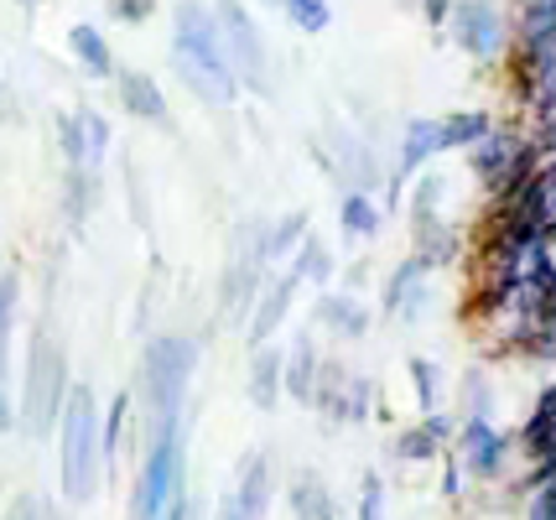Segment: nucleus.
<instances>
[{
	"mask_svg": "<svg viewBox=\"0 0 556 520\" xmlns=\"http://www.w3.org/2000/svg\"><path fill=\"white\" fill-rule=\"evenodd\" d=\"M203 365V339L198 333H151L136 359V432L156 437L172 427H188V396L193 375Z\"/></svg>",
	"mask_w": 556,
	"mask_h": 520,
	"instance_id": "f257e3e1",
	"label": "nucleus"
},
{
	"mask_svg": "<svg viewBox=\"0 0 556 520\" xmlns=\"http://www.w3.org/2000/svg\"><path fill=\"white\" fill-rule=\"evenodd\" d=\"M172 74L208 110H229L240 100V78L229 68V52L218 37L214 0H177L172 5Z\"/></svg>",
	"mask_w": 556,
	"mask_h": 520,
	"instance_id": "f03ea898",
	"label": "nucleus"
},
{
	"mask_svg": "<svg viewBox=\"0 0 556 520\" xmlns=\"http://www.w3.org/2000/svg\"><path fill=\"white\" fill-rule=\"evenodd\" d=\"M58 495L68 510H84L99 499V484H104V443H99V391L89 380H73L68 401L58 411Z\"/></svg>",
	"mask_w": 556,
	"mask_h": 520,
	"instance_id": "7ed1b4c3",
	"label": "nucleus"
},
{
	"mask_svg": "<svg viewBox=\"0 0 556 520\" xmlns=\"http://www.w3.org/2000/svg\"><path fill=\"white\" fill-rule=\"evenodd\" d=\"M73 370H68V348L52 333V322H31L26 333V354H22V375H16V432L42 443L58 427V411L68 401Z\"/></svg>",
	"mask_w": 556,
	"mask_h": 520,
	"instance_id": "20e7f679",
	"label": "nucleus"
},
{
	"mask_svg": "<svg viewBox=\"0 0 556 520\" xmlns=\"http://www.w3.org/2000/svg\"><path fill=\"white\" fill-rule=\"evenodd\" d=\"M182 495H188V427L141 437L130 479V520H162Z\"/></svg>",
	"mask_w": 556,
	"mask_h": 520,
	"instance_id": "39448f33",
	"label": "nucleus"
},
{
	"mask_svg": "<svg viewBox=\"0 0 556 520\" xmlns=\"http://www.w3.org/2000/svg\"><path fill=\"white\" fill-rule=\"evenodd\" d=\"M463 162H468V177L479 182L484 203H494V199H505L509 188H520V182L541 167V147H535L531 130H515V125L494 121L473 147L463 151Z\"/></svg>",
	"mask_w": 556,
	"mask_h": 520,
	"instance_id": "423d86ee",
	"label": "nucleus"
},
{
	"mask_svg": "<svg viewBox=\"0 0 556 520\" xmlns=\"http://www.w3.org/2000/svg\"><path fill=\"white\" fill-rule=\"evenodd\" d=\"M270 271L266 255V219H240L235 234H229V250H224V276H218V307L229 318H244L250 302L261 292V281Z\"/></svg>",
	"mask_w": 556,
	"mask_h": 520,
	"instance_id": "0eeeda50",
	"label": "nucleus"
},
{
	"mask_svg": "<svg viewBox=\"0 0 556 520\" xmlns=\"http://www.w3.org/2000/svg\"><path fill=\"white\" fill-rule=\"evenodd\" d=\"M442 31H447V42H453L468 63L494 68V63H505L515 22H509V11L500 5V0H453V11H447Z\"/></svg>",
	"mask_w": 556,
	"mask_h": 520,
	"instance_id": "6e6552de",
	"label": "nucleus"
},
{
	"mask_svg": "<svg viewBox=\"0 0 556 520\" xmlns=\"http://www.w3.org/2000/svg\"><path fill=\"white\" fill-rule=\"evenodd\" d=\"M214 16H218V37H224V52H229V68L240 78V89L270 94V48L261 22H255V11H250V0H214Z\"/></svg>",
	"mask_w": 556,
	"mask_h": 520,
	"instance_id": "1a4fd4ad",
	"label": "nucleus"
},
{
	"mask_svg": "<svg viewBox=\"0 0 556 520\" xmlns=\"http://www.w3.org/2000/svg\"><path fill=\"white\" fill-rule=\"evenodd\" d=\"M453 458L463 464V473L473 484H500L509 469H515V432L500 427L494 417H458V437L447 447Z\"/></svg>",
	"mask_w": 556,
	"mask_h": 520,
	"instance_id": "9d476101",
	"label": "nucleus"
},
{
	"mask_svg": "<svg viewBox=\"0 0 556 520\" xmlns=\"http://www.w3.org/2000/svg\"><path fill=\"white\" fill-rule=\"evenodd\" d=\"M276 495H281V479H276L270 453H244L224 499L208 510V520H266Z\"/></svg>",
	"mask_w": 556,
	"mask_h": 520,
	"instance_id": "9b49d317",
	"label": "nucleus"
},
{
	"mask_svg": "<svg viewBox=\"0 0 556 520\" xmlns=\"http://www.w3.org/2000/svg\"><path fill=\"white\" fill-rule=\"evenodd\" d=\"M458 437V411L437 406V411H421L416 421H406L395 437H390V464L395 469H432L437 458L453 447Z\"/></svg>",
	"mask_w": 556,
	"mask_h": 520,
	"instance_id": "f8f14e48",
	"label": "nucleus"
},
{
	"mask_svg": "<svg viewBox=\"0 0 556 520\" xmlns=\"http://www.w3.org/2000/svg\"><path fill=\"white\" fill-rule=\"evenodd\" d=\"M432 266L421 261V255H406V261H395L380 281V313L390 322H421L432 313Z\"/></svg>",
	"mask_w": 556,
	"mask_h": 520,
	"instance_id": "ddd939ff",
	"label": "nucleus"
},
{
	"mask_svg": "<svg viewBox=\"0 0 556 520\" xmlns=\"http://www.w3.org/2000/svg\"><path fill=\"white\" fill-rule=\"evenodd\" d=\"M437 156H442V125H437V115H412V121L401 125V141H395V162H390L380 199L395 203L401 193H406V182H412L421 167H432Z\"/></svg>",
	"mask_w": 556,
	"mask_h": 520,
	"instance_id": "4468645a",
	"label": "nucleus"
},
{
	"mask_svg": "<svg viewBox=\"0 0 556 520\" xmlns=\"http://www.w3.org/2000/svg\"><path fill=\"white\" fill-rule=\"evenodd\" d=\"M296 297H302V281L281 266L276 276H266L261 281V292H255V302H250V313L240 318L244 328V348H255V344H270L276 333H287V322H291V307H296Z\"/></svg>",
	"mask_w": 556,
	"mask_h": 520,
	"instance_id": "2eb2a0df",
	"label": "nucleus"
},
{
	"mask_svg": "<svg viewBox=\"0 0 556 520\" xmlns=\"http://www.w3.org/2000/svg\"><path fill=\"white\" fill-rule=\"evenodd\" d=\"M313 322H317V333H328L333 344H359V339H369V328H375V307L359 292H349V287H328L313 302Z\"/></svg>",
	"mask_w": 556,
	"mask_h": 520,
	"instance_id": "dca6fc26",
	"label": "nucleus"
},
{
	"mask_svg": "<svg viewBox=\"0 0 556 520\" xmlns=\"http://www.w3.org/2000/svg\"><path fill=\"white\" fill-rule=\"evenodd\" d=\"M110 89H115V104L125 110V121L136 125H172V104H167V84L156 74H146V68H115L110 78Z\"/></svg>",
	"mask_w": 556,
	"mask_h": 520,
	"instance_id": "f3484780",
	"label": "nucleus"
},
{
	"mask_svg": "<svg viewBox=\"0 0 556 520\" xmlns=\"http://www.w3.org/2000/svg\"><path fill=\"white\" fill-rule=\"evenodd\" d=\"M328 156H323V167L339 177L343 188H386V167H380V156H375V147L364 141V136H349L343 125H333L328 130Z\"/></svg>",
	"mask_w": 556,
	"mask_h": 520,
	"instance_id": "a211bd4d",
	"label": "nucleus"
},
{
	"mask_svg": "<svg viewBox=\"0 0 556 520\" xmlns=\"http://www.w3.org/2000/svg\"><path fill=\"white\" fill-rule=\"evenodd\" d=\"M412 255H421L432 271H453L463 255H468V234L453 214H437V219H412Z\"/></svg>",
	"mask_w": 556,
	"mask_h": 520,
	"instance_id": "6ab92c4d",
	"label": "nucleus"
},
{
	"mask_svg": "<svg viewBox=\"0 0 556 520\" xmlns=\"http://www.w3.org/2000/svg\"><path fill=\"white\" fill-rule=\"evenodd\" d=\"M317 370H323V339L317 328L291 333V344H281V375H287V401L313 411V391H317Z\"/></svg>",
	"mask_w": 556,
	"mask_h": 520,
	"instance_id": "aec40b11",
	"label": "nucleus"
},
{
	"mask_svg": "<svg viewBox=\"0 0 556 520\" xmlns=\"http://www.w3.org/2000/svg\"><path fill=\"white\" fill-rule=\"evenodd\" d=\"M281 499H287L291 520H349V516H343V499L333 495V484H328V479H323L317 469L287 473Z\"/></svg>",
	"mask_w": 556,
	"mask_h": 520,
	"instance_id": "412c9836",
	"label": "nucleus"
},
{
	"mask_svg": "<svg viewBox=\"0 0 556 520\" xmlns=\"http://www.w3.org/2000/svg\"><path fill=\"white\" fill-rule=\"evenodd\" d=\"M375 411H380V380L369 370H349L317 417L333 421V427H364V421H375Z\"/></svg>",
	"mask_w": 556,
	"mask_h": 520,
	"instance_id": "4be33fe9",
	"label": "nucleus"
},
{
	"mask_svg": "<svg viewBox=\"0 0 556 520\" xmlns=\"http://www.w3.org/2000/svg\"><path fill=\"white\" fill-rule=\"evenodd\" d=\"M386 199L375 188H343L339 199V234L349 245H375L386 234Z\"/></svg>",
	"mask_w": 556,
	"mask_h": 520,
	"instance_id": "5701e85b",
	"label": "nucleus"
},
{
	"mask_svg": "<svg viewBox=\"0 0 556 520\" xmlns=\"http://www.w3.org/2000/svg\"><path fill=\"white\" fill-rule=\"evenodd\" d=\"M244 396L255 411H276L287 401V375H281V344H255L250 348V365H244Z\"/></svg>",
	"mask_w": 556,
	"mask_h": 520,
	"instance_id": "b1692460",
	"label": "nucleus"
},
{
	"mask_svg": "<svg viewBox=\"0 0 556 520\" xmlns=\"http://www.w3.org/2000/svg\"><path fill=\"white\" fill-rule=\"evenodd\" d=\"M68 58H73V68H78L84 78H94V84H110L115 68H121V58H115V48H110L104 26H94V22H73L68 26Z\"/></svg>",
	"mask_w": 556,
	"mask_h": 520,
	"instance_id": "393cba45",
	"label": "nucleus"
},
{
	"mask_svg": "<svg viewBox=\"0 0 556 520\" xmlns=\"http://www.w3.org/2000/svg\"><path fill=\"white\" fill-rule=\"evenodd\" d=\"M287 271L296 276L307 292H328V287L339 281V250L328 245L323 234H307V240L287 255Z\"/></svg>",
	"mask_w": 556,
	"mask_h": 520,
	"instance_id": "a878e982",
	"label": "nucleus"
},
{
	"mask_svg": "<svg viewBox=\"0 0 556 520\" xmlns=\"http://www.w3.org/2000/svg\"><path fill=\"white\" fill-rule=\"evenodd\" d=\"M130 432H136V391L125 385L115 396L99 406V443H104V469H115V458H121V447L130 443Z\"/></svg>",
	"mask_w": 556,
	"mask_h": 520,
	"instance_id": "bb28decb",
	"label": "nucleus"
},
{
	"mask_svg": "<svg viewBox=\"0 0 556 520\" xmlns=\"http://www.w3.org/2000/svg\"><path fill=\"white\" fill-rule=\"evenodd\" d=\"M406 219H437V214H447V199H453V177L447 173H432V167H421V173L406 182Z\"/></svg>",
	"mask_w": 556,
	"mask_h": 520,
	"instance_id": "cd10ccee",
	"label": "nucleus"
},
{
	"mask_svg": "<svg viewBox=\"0 0 556 520\" xmlns=\"http://www.w3.org/2000/svg\"><path fill=\"white\" fill-rule=\"evenodd\" d=\"M552 432H556V380H552V385H541V396H535V406H531V417L520 421V432H515L520 458L531 464L535 453L552 443Z\"/></svg>",
	"mask_w": 556,
	"mask_h": 520,
	"instance_id": "c85d7f7f",
	"label": "nucleus"
},
{
	"mask_svg": "<svg viewBox=\"0 0 556 520\" xmlns=\"http://www.w3.org/2000/svg\"><path fill=\"white\" fill-rule=\"evenodd\" d=\"M437 125H442V156H463L494 125V115L489 110H447V115H437Z\"/></svg>",
	"mask_w": 556,
	"mask_h": 520,
	"instance_id": "c756f323",
	"label": "nucleus"
},
{
	"mask_svg": "<svg viewBox=\"0 0 556 520\" xmlns=\"http://www.w3.org/2000/svg\"><path fill=\"white\" fill-rule=\"evenodd\" d=\"M94 208H99V173L68 167V173H63V219H68L73 229H84Z\"/></svg>",
	"mask_w": 556,
	"mask_h": 520,
	"instance_id": "7c9ffc66",
	"label": "nucleus"
},
{
	"mask_svg": "<svg viewBox=\"0 0 556 520\" xmlns=\"http://www.w3.org/2000/svg\"><path fill=\"white\" fill-rule=\"evenodd\" d=\"M313 234V214L307 208H291V214H281V219H266V255L270 266H287V255L302 240Z\"/></svg>",
	"mask_w": 556,
	"mask_h": 520,
	"instance_id": "2f4dec72",
	"label": "nucleus"
},
{
	"mask_svg": "<svg viewBox=\"0 0 556 520\" xmlns=\"http://www.w3.org/2000/svg\"><path fill=\"white\" fill-rule=\"evenodd\" d=\"M406 385H412L416 411H437L442 396H447V375H442V365L427 359V354H412V359H406Z\"/></svg>",
	"mask_w": 556,
	"mask_h": 520,
	"instance_id": "473e14b6",
	"label": "nucleus"
},
{
	"mask_svg": "<svg viewBox=\"0 0 556 520\" xmlns=\"http://www.w3.org/2000/svg\"><path fill=\"white\" fill-rule=\"evenodd\" d=\"M0 520H68V505H63V495H48V490H16L5 499Z\"/></svg>",
	"mask_w": 556,
	"mask_h": 520,
	"instance_id": "72a5a7b5",
	"label": "nucleus"
},
{
	"mask_svg": "<svg viewBox=\"0 0 556 520\" xmlns=\"http://www.w3.org/2000/svg\"><path fill=\"white\" fill-rule=\"evenodd\" d=\"M276 11L287 16L291 31L302 37H323L333 26V0H276Z\"/></svg>",
	"mask_w": 556,
	"mask_h": 520,
	"instance_id": "f704fd0d",
	"label": "nucleus"
},
{
	"mask_svg": "<svg viewBox=\"0 0 556 520\" xmlns=\"http://www.w3.org/2000/svg\"><path fill=\"white\" fill-rule=\"evenodd\" d=\"M494 380H489V370H463L458 375V417H494Z\"/></svg>",
	"mask_w": 556,
	"mask_h": 520,
	"instance_id": "c9c22d12",
	"label": "nucleus"
},
{
	"mask_svg": "<svg viewBox=\"0 0 556 520\" xmlns=\"http://www.w3.org/2000/svg\"><path fill=\"white\" fill-rule=\"evenodd\" d=\"M78 125H84V151H89V167H104V156H110V147H115V125H110V115L104 110H94V104H78Z\"/></svg>",
	"mask_w": 556,
	"mask_h": 520,
	"instance_id": "e433bc0d",
	"label": "nucleus"
},
{
	"mask_svg": "<svg viewBox=\"0 0 556 520\" xmlns=\"http://www.w3.org/2000/svg\"><path fill=\"white\" fill-rule=\"evenodd\" d=\"M390 516V484L386 473L364 469L359 473V495H354V520H386Z\"/></svg>",
	"mask_w": 556,
	"mask_h": 520,
	"instance_id": "4c0bfd02",
	"label": "nucleus"
},
{
	"mask_svg": "<svg viewBox=\"0 0 556 520\" xmlns=\"http://www.w3.org/2000/svg\"><path fill=\"white\" fill-rule=\"evenodd\" d=\"M52 136H58V151H63V167H89V151H84V125H78V110H58L52 121ZM94 173V167H89Z\"/></svg>",
	"mask_w": 556,
	"mask_h": 520,
	"instance_id": "58836bf2",
	"label": "nucleus"
},
{
	"mask_svg": "<svg viewBox=\"0 0 556 520\" xmlns=\"http://www.w3.org/2000/svg\"><path fill=\"white\" fill-rule=\"evenodd\" d=\"M468 484H473V479L463 473L458 458H453V453H442V458H437V495L447 499V505H458V499L468 495Z\"/></svg>",
	"mask_w": 556,
	"mask_h": 520,
	"instance_id": "ea45409f",
	"label": "nucleus"
},
{
	"mask_svg": "<svg viewBox=\"0 0 556 520\" xmlns=\"http://www.w3.org/2000/svg\"><path fill=\"white\" fill-rule=\"evenodd\" d=\"M162 11V0H104V16L115 26H146Z\"/></svg>",
	"mask_w": 556,
	"mask_h": 520,
	"instance_id": "a19ab883",
	"label": "nucleus"
},
{
	"mask_svg": "<svg viewBox=\"0 0 556 520\" xmlns=\"http://www.w3.org/2000/svg\"><path fill=\"white\" fill-rule=\"evenodd\" d=\"M333 287H349V292H364L369 287V261H354L349 271H339V281Z\"/></svg>",
	"mask_w": 556,
	"mask_h": 520,
	"instance_id": "79ce46f5",
	"label": "nucleus"
},
{
	"mask_svg": "<svg viewBox=\"0 0 556 520\" xmlns=\"http://www.w3.org/2000/svg\"><path fill=\"white\" fill-rule=\"evenodd\" d=\"M447 11H453V0H421V16H427L432 26L447 22Z\"/></svg>",
	"mask_w": 556,
	"mask_h": 520,
	"instance_id": "37998d69",
	"label": "nucleus"
},
{
	"mask_svg": "<svg viewBox=\"0 0 556 520\" xmlns=\"http://www.w3.org/2000/svg\"><path fill=\"white\" fill-rule=\"evenodd\" d=\"M16 5H22V11H42L48 0H16Z\"/></svg>",
	"mask_w": 556,
	"mask_h": 520,
	"instance_id": "c03bdc74",
	"label": "nucleus"
}]
</instances>
